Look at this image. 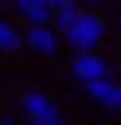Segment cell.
I'll return each instance as SVG.
<instances>
[{
  "instance_id": "12",
  "label": "cell",
  "mask_w": 121,
  "mask_h": 125,
  "mask_svg": "<svg viewBox=\"0 0 121 125\" xmlns=\"http://www.w3.org/2000/svg\"><path fill=\"white\" fill-rule=\"evenodd\" d=\"M0 125H4V121H0Z\"/></svg>"
},
{
  "instance_id": "5",
  "label": "cell",
  "mask_w": 121,
  "mask_h": 125,
  "mask_svg": "<svg viewBox=\"0 0 121 125\" xmlns=\"http://www.w3.org/2000/svg\"><path fill=\"white\" fill-rule=\"evenodd\" d=\"M16 8H20V16H23L31 27H47V23H51V16H55L43 0H16Z\"/></svg>"
},
{
  "instance_id": "3",
  "label": "cell",
  "mask_w": 121,
  "mask_h": 125,
  "mask_svg": "<svg viewBox=\"0 0 121 125\" xmlns=\"http://www.w3.org/2000/svg\"><path fill=\"white\" fill-rule=\"evenodd\" d=\"M70 74H74L82 86H90V82H98V78H109V62H105L101 55H94V51H78V55L70 59Z\"/></svg>"
},
{
  "instance_id": "2",
  "label": "cell",
  "mask_w": 121,
  "mask_h": 125,
  "mask_svg": "<svg viewBox=\"0 0 121 125\" xmlns=\"http://www.w3.org/2000/svg\"><path fill=\"white\" fill-rule=\"evenodd\" d=\"M23 113L31 125H62V113L55 109V102L43 94V90H23Z\"/></svg>"
},
{
  "instance_id": "8",
  "label": "cell",
  "mask_w": 121,
  "mask_h": 125,
  "mask_svg": "<svg viewBox=\"0 0 121 125\" xmlns=\"http://www.w3.org/2000/svg\"><path fill=\"white\" fill-rule=\"evenodd\" d=\"M74 16H78V8H74V4H66V8H59V12H55V16H51V23H55V27H62V31H66V27H70V20H74Z\"/></svg>"
},
{
  "instance_id": "7",
  "label": "cell",
  "mask_w": 121,
  "mask_h": 125,
  "mask_svg": "<svg viewBox=\"0 0 121 125\" xmlns=\"http://www.w3.org/2000/svg\"><path fill=\"white\" fill-rule=\"evenodd\" d=\"M20 47V35H16V27L8 23V20H0V51H16Z\"/></svg>"
},
{
  "instance_id": "9",
  "label": "cell",
  "mask_w": 121,
  "mask_h": 125,
  "mask_svg": "<svg viewBox=\"0 0 121 125\" xmlns=\"http://www.w3.org/2000/svg\"><path fill=\"white\" fill-rule=\"evenodd\" d=\"M43 4H47L51 12H59V8H66V4H74V0H43Z\"/></svg>"
},
{
  "instance_id": "10",
  "label": "cell",
  "mask_w": 121,
  "mask_h": 125,
  "mask_svg": "<svg viewBox=\"0 0 121 125\" xmlns=\"http://www.w3.org/2000/svg\"><path fill=\"white\" fill-rule=\"evenodd\" d=\"M117 20H121V16H117Z\"/></svg>"
},
{
  "instance_id": "4",
  "label": "cell",
  "mask_w": 121,
  "mask_h": 125,
  "mask_svg": "<svg viewBox=\"0 0 121 125\" xmlns=\"http://www.w3.org/2000/svg\"><path fill=\"white\" fill-rule=\"evenodd\" d=\"M86 94H90L94 102L109 105V109H121V82H113V78H98V82H90Z\"/></svg>"
},
{
  "instance_id": "11",
  "label": "cell",
  "mask_w": 121,
  "mask_h": 125,
  "mask_svg": "<svg viewBox=\"0 0 121 125\" xmlns=\"http://www.w3.org/2000/svg\"><path fill=\"white\" fill-rule=\"evenodd\" d=\"M12 4H16V0H12Z\"/></svg>"
},
{
  "instance_id": "6",
  "label": "cell",
  "mask_w": 121,
  "mask_h": 125,
  "mask_svg": "<svg viewBox=\"0 0 121 125\" xmlns=\"http://www.w3.org/2000/svg\"><path fill=\"white\" fill-rule=\"evenodd\" d=\"M27 47H35L39 55H51V51L59 47V39H55L51 27H27Z\"/></svg>"
},
{
  "instance_id": "1",
  "label": "cell",
  "mask_w": 121,
  "mask_h": 125,
  "mask_svg": "<svg viewBox=\"0 0 121 125\" xmlns=\"http://www.w3.org/2000/svg\"><path fill=\"white\" fill-rule=\"evenodd\" d=\"M101 31H105V27H101V16H94V12H78L62 35H66V43H70L74 51H94V47L101 43Z\"/></svg>"
}]
</instances>
